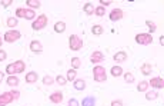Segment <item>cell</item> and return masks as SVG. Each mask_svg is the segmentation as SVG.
<instances>
[{"label":"cell","instance_id":"1","mask_svg":"<svg viewBox=\"0 0 164 106\" xmlns=\"http://www.w3.org/2000/svg\"><path fill=\"white\" fill-rule=\"evenodd\" d=\"M47 22H49L47 14H40V16H37L36 20H33L31 28H33V30H41L43 28H46L47 26Z\"/></svg>","mask_w":164,"mask_h":106},{"label":"cell","instance_id":"2","mask_svg":"<svg viewBox=\"0 0 164 106\" xmlns=\"http://www.w3.org/2000/svg\"><path fill=\"white\" fill-rule=\"evenodd\" d=\"M93 78L96 82L101 83V82H106V79H107V75H106V69L103 66H96L93 70Z\"/></svg>","mask_w":164,"mask_h":106},{"label":"cell","instance_id":"3","mask_svg":"<svg viewBox=\"0 0 164 106\" xmlns=\"http://www.w3.org/2000/svg\"><path fill=\"white\" fill-rule=\"evenodd\" d=\"M69 46H70L71 50H80L83 48V40H81L77 34H71L70 38H69Z\"/></svg>","mask_w":164,"mask_h":106},{"label":"cell","instance_id":"4","mask_svg":"<svg viewBox=\"0 0 164 106\" xmlns=\"http://www.w3.org/2000/svg\"><path fill=\"white\" fill-rule=\"evenodd\" d=\"M20 36H22L20 32H19V30H14V29H12V30H9V32H6V33H4L3 40L7 42V43H13V42L19 40V39H20Z\"/></svg>","mask_w":164,"mask_h":106},{"label":"cell","instance_id":"5","mask_svg":"<svg viewBox=\"0 0 164 106\" xmlns=\"http://www.w3.org/2000/svg\"><path fill=\"white\" fill-rule=\"evenodd\" d=\"M136 42L138 45H150L153 43V36L150 33H140L136 36Z\"/></svg>","mask_w":164,"mask_h":106},{"label":"cell","instance_id":"6","mask_svg":"<svg viewBox=\"0 0 164 106\" xmlns=\"http://www.w3.org/2000/svg\"><path fill=\"white\" fill-rule=\"evenodd\" d=\"M124 16V12L121 10V9H114V10H111V13L109 14V19H110L111 22H117V20H121Z\"/></svg>","mask_w":164,"mask_h":106},{"label":"cell","instance_id":"7","mask_svg":"<svg viewBox=\"0 0 164 106\" xmlns=\"http://www.w3.org/2000/svg\"><path fill=\"white\" fill-rule=\"evenodd\" d=\"M13 96H12L10 92H4L3 95H0V106H6L7 103L13 102Z\"/></svg>","mask_w":164,"mask_h":106},{"label":"cell","instance_id":"8","mask_svg":"<svg viewBox=\"0 0 164 106\" xmlns=\"http://www.w3.org/2000/svg\"><path fill=\"white\" fill-rule=\"evenodd\" d=\"M148 85H151V88H156V89H163L164 88V82L161 78H153L148 82Z\"/></svg>","mask_w":164,"mask_h":106},{"label":"cell","instance_id":"9","mask_svg":"<svg viewBox=\"0 0 164 106\" xmlns=\"http://www.w3.org/2000/svg\"><path fill=\"white\" fill-rule=\"evenodd\" d=\"M30 50L34 52V53H41L43 52V46L39 40H31L30 42Z\"/></svg>","mask_w":164,"mask_h":106},{"label":"cell","instance_id":"10","mask_svg":"<svg viewBox=\"0 0 164 106\" xmlns=\"http://www.w3.org/2000/svg\"><path fill=\"white\" fill-rule=\"evenodd\" d=\"M103 60H104V55L101 52L96 50L91 53V62H93V63H100V62H103Z\"/></svg>","mask_w":164,"mask_h":106},{"label":"cell","instance_id":"11","mask_svg":"<svg viewBox=\"0 0 164 106\" xmlns=\"http://www.w3.org/2000/svg\"><path fill=\"white\" fill-rule=\"evenodd\" d=\"M50 100L53 103H61L63 102V93L61 92H54L50 95Z\"/></svg>","mask_w":164,"mask_h":106},{"label":"cell","instance_id":"12","mask_svg":"<svg viewBox=\"0 0 164 106\" xmlns=\"http://www.w3.org/2000/svg\"><path fill=\"white\" fill-rule=\"evenodd\" d=\"M151 70H153V66H151L150 63H147V62H146V63H143V65H141V68H140V72L143 73V75H146V76L150 75Z\"/></svg>","mask_w":164,"mask_h":106},{"label":"cell","instance_id":"13","mask_svg":"<svg viewBox=\"0 0 164 106\" xmlns=\"http://www.w3.org/2000/svg\"><path fill=\"white\" fill-rule=\"evenodd\" d=\"M114 60L117 62V63L126 62L127 60V53H126V52H117V53L114 55Z\"/></svg>","mask_w":164,"mask_h":106},{"label":"cell","instance_id":"14","mask_svg":"<svg viewBox=\"0 0 164 106\" xmlns=\"http://www.w3.org/2000/svg\"><path fill=\"white\" fill-rule=\"evenodd\" d=\"M83 10L86 14H89V16H91V14H94V12H96V7H94L93 3H86L83 6Z\"/></svg>","mask_w":164,"mask_h":106},{"label":"cell","instance_id":"15","mask_svg":"<svg viewBox=\"0 0 164 106\" xmlns=\"http://www.w3.org/2000/svg\"><path fill=\"white\" fill-rule=\"evenodd\" d=\"M96 105V99H94V96H86L81 102V106H94Z\"/></svg>","mask_w":164,"mask_h":106},{"label":"cell","instance_id":"16","mask_svg":"<svg viewBox=\"0 0 164 106\" xmlns=\"http://www.w3.org/2000/svg\"><path fill=\"white\" fill-rule=\"evenodd\" d=\"M73 85H74V89H77V90H84L86 89V82H84L83 79H76Z\"/></svg>","mask_w":164,"mask_h":106},{"label":"cell","instance_id":"17","mask_svg":"<svg viewBox=\"0 0 164 106\" xmlns=\"http://www.w3.org/2000/svg\"><path fill=\"white\" fill-rule=\"evenodd\" d=\"M37 79H39V76H37L36 72H29L26 75V82L27 83H36Z\"/></svg>","mask_w":164,"mask_h":106},{"label":"cell","instance_id":"18","mask_svg":"<svg viewBox=\"0 0 164 106\" xmlns=\"http://www.w3.org/2000/svg\"><path fill=\"white\" fill-rule=\"evenodd\" d=\"M14 69H16V73L24 72V69H26L24 62H23V60H16V62H14Z\"/></svg>","mask_w":164,"mask_h":106},{"label":"cell","instance_id":"19","mask_svg":"<svg viewBox=\"0 0 164 106\" xmlns=\"http://www.w3.org/2000/svg\"><path fill=\"white\" fill-rule=\"evenodd\" d=\"M64 30H66V23H64V22H57V23L54 24V32H56V33H63Z\"/></svg>","mask_w":164,"mask_h":106},{"label":"cell","instance_id":"20","mask_svg":"<svg viewBox=\"0 0 164 106\" xmlns=\"http://www.w3.org/2000/svg\"><path fill=\"white\" fill-rule=\"evenodd\" d=\"M111 72V76H114V78H118V76L123 75V69L120 68V66H113V68L110 69Z\"/></svg>","mask_w":164,"mask_h":106},{"label":"cell","instance_id":"21","mask_svg":"<svg viewBox=\"0 0 164 106\" xmlns=\"http://www.w3.org/2000/svg\"><path fill=\"white\" fill-rule=\"evenodd\" d=\"M6 83L9 86H17L19 85V78H17V76H9V78L6 79Z\"/></svg>","mask_w":164,"mask_h":106},{"label":"cell","instance_id":"22","mask_svg":"<svg viewBox=\"0 0 164 106\" xmlns=\"http://www.w3.org/2000/svg\"><path fill=\"white\" fill-rule=\"evenodd\" d=\"M103 32H104V29H103V26H100V24H94L93 28H91V33L96 34V36L103 34Z\"/></svg>","mask_w":164,"mask_h":106},{"label":"cell","instance_id":"23","mask_svg":"<svg viewBox=\"0 0 164 106\" xmlns=\"http://www.w3.org/2000/svg\"><path fill=\"white\" fill-rule=\"evenodd\" d=\"M148 86H150V85H148V82L143 80V82H140L137 85V90H138V92H146V90L148 89Z\"/></svg>","mask_w":164,"mask_h":106},{"label":"cell","instance_id":"24","mask_svg":"<svg viewBox=\"0 0 164 106\" xmlns=\"http://www.w3.org/2000/svg\"><path fill=\"white\" fill-rule=\"evenodd\" d=\"M26 4L30 6L31 9H39L40 7V2L39 0H26Z\"/></svg>","mask_w":164,"mask_h":106},{"label":"cell","instance_id":"25","mask_svg":"<svg viewBox=\"0 0 164 106\" xmlns=\"http://www.w3.org/2000/svg\"><path fill=\"white\" fill-rule=\"evenodd\" d=\"M76 76H77V72L76 69H70L69 72H67V80H76Z\"/></svg>","mask_w":164,"mask_h":106},{"label":"cell","instance_id":"26","mask_svg":"<svg viewBox=\"0 0 164 106\" xmlns=\"http://www.w3.org/2000/svg\"><path fill=\"white\" fill-rule=\"evenodd\" d=\"M7 26L10 29H14V26H17V17H9L7 19Z\"/></svg>","mask_w":164,"mask_h":106},{"label":"cell","instance_id":"27","mask_svg":"<svg viewBox=\"0 0 164 106\" xmlns=\"http://www.w3.org/2000/svg\"><path fill=\"white\" fill-rule=\"evenodd\" d=\"M146 24H147L148 30H150V34H151V33H154V32H156V29H157L156 23H154V22H151V20H146Z\"/></svg>","mask_w":164,"mask_h":106},{"label":"cell","instance_id":"28","mask_svg":"<svg viewBox=\"0 0 164 106\" xmlns=\"http://www.w3.org/2000/svg\"><path fill=\"white\" fill-rule=\"evenodd\" d=\"M6 73H9V76H13L16 73V69H14V63H10V65L6 66Z\"/></svg>","mask_w":164,"mask_h":106},{"label":"cell","instance_id":"29","mask_svg":"<svg viewBox=\"0 0 164 106\" xmlns=\"http://www.w3.org/2000/svg\"><path fill=\"white\" fill-rule=\"evenodd\" d=\"M157 98H158L157 92H147V95H146V99L147 100H156Z\"/></svg>","mask_w":164,"mask_h":106},{"label":"cell","instance_id":"30","mask_svg":"<svg viewBox=\"0 0 164 106\" xmlns=\"http://www.w3.org/2000/svg\"><path fill=\"white\" fill-rule=\"evenodd\" d=\"M71 66H73V69H79L81 66V62L79 58H73L71 59Z\"/></svg>","mask_w":164,"mask_h":106},{"label":"cell","instance_id":"31","mask_svg":"<svg viewBox=\"0 0 164 106\" xmlns=\"http://www.w3.org/2000/svg\"><path fill=\"white\" fill-rule=\"evenodd\" d=\"M34 16H36V14H34V12L31 10V9H27V10H26V16H24V19H27V20H33V19H34Z\"/></svg>","mask_w":164,"mask_h":106},{"label":"cell","instance_id":"32","mask_svg":"<svg viewBox=\"0 0 164 106\" xmlns=\"http://www.w3.org/2000/svg\"><path fill=\"white\" fill-rule=\"evenodd\" d=\"M104 13H106V10H104V7H103V6H99V7H96V12H94V14H96V16L101 17Z\"/></svg>","mask_w":164,"mask_h":106},{"label":"cell","instance_id":"33","mask_svg":"<svg viewBox=\"0 0 164 106\" xmlns=\"http://www.w3.org/2000/svg\"><path fill=\"white\" fill-rule=\"evenodd\" d=\"M26 16V9H23V7H19L16 10V17H24Z\"/></svg>","mask_w":164,"mask_h":106},{"label":"cell","instance_id":"34","mask_svg":"<svg viewBox=\"0 0 164 106\" xmlns=\"http://www.w3.org/2000/svg\"><path fill=\"white\" fill-rule=\"evenodd\" d=\"M124 79H126V82H128V83L134 82V76H133V73H130V72L124 73Z\"/></svg>","mask_w":164,"mask_h":106},{"label":"cell","instance_id":"35","mask_svg":"<svg viewBox=\"0 0 164 106\" xmlns=\"http://www.w3.org/2000/svg\"><path fill=\"white\" fill-rule=\"evenodd\" d=\"M53 82H54V79L51 78V76H44V78H43V83H44V85H47V86L51 85Z\"/></svg>","mask_w":164,"mask_h":106},{"label":"cell","instance_id":"36","mask_svg":"<svg viewBox=\"0 0 164 106\" xmlns=\"http://www.w3.org/2000/svg\"><path fill=\"white\" fill-rule=\"evenodd\" d=\"M56 82L59 83V85H66V82H67V79L64 78V76H61V75H59L56 78Z\"/></svg>","mask_w":164,"mask_h":106},{"label":"cell","instance_id":"37","mask_svg":"<svg viewBox=\"0 0 164 106\" xmlns=\"http://www.w3.org/2000/svg\"><path fill=\"white\" fill-rule=\"evenodd\" d=\"M0 3H2V6L3 7H9L12 3H13V0H2Z\"/></svg>","mask_w":164,"mask_h":106},{"label":"cell","instance_id":"38","mask_svg":"<svg viewBox=\"0 0 164 106\" xmlns=\"http://www.w3.org/2000/svg\"><path fill=\"white\" fill-rule=\"evenodd\" d=\"M6 58H7V53L3 50V49H0V62L6 60Z\"/></svg>","mask_w":164,"mask_h":106},{"label":"cell","instance_id":"39","mask_svg":"<svg viewBox=\"0 0 164 106\" xmlns=\"http://www.w3.org/2000/svg\"><path fill=\"white\" fill-rule=\"evenodd\" d=\"M10 93H12V96H13V99H14V100L20 98V92H19V90H12Z\"/></svg>","mask_w":164,"mask_h":106},{"label":"cell","instance_id":"40","mask_svg":"<svg viewBox=\"0 0 164 106\" xmlns=\"http://www.w3.org/2000/svg\"><path fill=\"white\" fill-rule=\"evenodd\" d=\"M69 106H79V102H77V99H70L69 100Z\"/></svg>","mask_w":164,"mask_h":106},{"label":"cell","instance_id":"41","mask_svg":"<svg viewBox=\"0 0 164 106\" xmlns=\"http://www.w3.org/2000/svg\"><path fill=\"white\" fill-rule=\"evenodd\" d=\"M100 3H101V6H106V7H107V6H110V4H111V2H110V0H100Z\"/></svg>","mask_w":164,"mask_h":106},{"label":"cell","instance_id":"42","mask_svg":"<svg viewBox=\"0 0 164 106\" xmlns=\"http://www.w3.org/2000/svg\"><path fill=\"white\" fill-rule=\"evenodd\" d=\"M111 106H123V102H121V100H113V102H111Z\"/></svg>","mask_w":164,"mask_h":106},{"label":"cell","instance_id":"43","mask_svg":"<svg viewBox=\"0 0 164 106\" xmlns=\"http://www.w3.org/2000/svg\"><path fill=\"white\" fill-rule=\"evenodd\" d=\"M160 45L164 46V36H161V38H160Z\"/></svg>","mask_w":164,"mask_h":106},{"label":"cell","instance_id":"44","mask_svg":"<svg viewBox=\"0 0 164 106\" xmlns=\"http://www.w3.org/2000/svg\"><path fill=\"white\" fill-rule=\"evenodd\" d=\"M3 78H4V72H0V82L3 80Z\"/></svg>","mask_w":164,"mask_h":106},{"label":"cell","instance_id":"45","mask_svg":"<svg viewBox=\"0 0 164 106\" xmlns=\"http://www.w3.org/2000/svg\"><path fill=\"white\" fill-rule=\"evenodd\" d=\"M2 43H3V40H2V38H0V46H2Z\"/></svg>","mask_w":164,"mask_h":106}]
</instances>
